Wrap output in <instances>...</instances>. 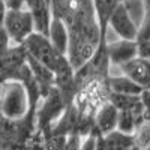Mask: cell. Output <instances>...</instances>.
Instances as JSON below:
<instances>
[{"label": "cell", "instance_id": "11", "mask_svg": "<svg viewBox=\"0 0 150 150\" xmlns=\"http://www.w3.org/2000/svg\"><path fill=\"white\" fill-rule=\"evenodd\" d=\"M132 135L122 134L119 131H112L104 137H98L96 150H135Z\"/></svg>", "mask_w": 150, "mask_h": 150}, {"label": "cell", "instance_id": "14", "mask_svg": "<svg viewBox=\"0 0 150 150\" xmlns=\"http://www.w3.org/2000/svg\"><path fill=\"white\" fill-rule=\"evenodd\" d=\"M134 144L138 150H147L150 147V122L144 120L132 134Z\"/></svg>", "mask_w": 150, "mask_h": 150}, {"label": "cell", "instance_id": "7", "mask_svg": "<svg viewBox=\"0 0 150 150\" xmlns=\"http://www.w3.org/2000/svg\"><path fill=\"white\" fill-rule=\"evenodd\" d=\"M24 6L33 20L35 32L47 36L53 17L50 0H24Z\"/></svg>", "mask_w": 150, "mask_h": 150}, {"label": "cell", "instance_id": "5", "mask_svg": "<svg viewBox=\"0 0 150 150\" xmlns=\"http://www.w3.org/2000/svg\"><path fill=\"white\" fill-rule=\"evenodd\" d=\"M138 26L134 23V20L129 17L122 2L117 5V8L112 11V14L107 24V32L112 33L116 39L123 41H135Z\"/></svg>", "mask_w": 150, "mask_h": 150}, {"label": "cell", "instance_id": "2", "mask_svg": "<svg viewBox=\"0 0 150 150\" xmlns=\"http://www.w3.org/2000/svg\"><path fill=\"white\" fill-rule=\"evenodd\" d=\"M30 111L29 96L20 81H6L0 86V114L6 120L18 122Z\"/></svg>", "mask_w": 150, "mask_h": 150}, {"label": "cell", "instance_id": "8", "mask_svg": "<svg viewBox=\"0 0 150 150\" xmlns=\"http://www.w3.org/2000/svg\"><path fill=\"white\" fill-rule=\"evenodd\" d=\"M117 69H119L120 74L125 75V77H128L135 84H138L143 90L150 89V60L149 59L137 57V59L128 62L126 65H123Z\"/></svg>", "mask_w": 150, "mask_h": 150}, {"label": "cell", "instance_id": "16", "mask_svg": "<svg viewBox=\"0 0 150 150\" xmlns=\"http://www.w3.org/2000/svg\"><path fill=\"white\" fill-rule=\"evenodd\" d=\"M11 47H12V42L9 39V36H8L5 27L2 26V23H0V56H3Z\"/></svg>", "mask_w": 150, "mask_h": 150}, {"label": "cell", "instance_id": "15", "mask_svg": "<svg viewBox=\"0 0 150 150\" xmlns=\"http://www.w3.org/2000/svg\"><path fill=\"white\" fill-rule=\"evenodd\" d=\"M150 41V20H143L141 24L138 26V30H137V38L135 42L137 44H143Z\"/></svg>", "mask_w": 150, "mask_h": 150}, {"label": "cell", "instance_id": "17", "mask_svg": "<svg viewBox=\"0 0 150 150\" xmlns=\"http://www.w3.org/2000/svg\"><path fill=\"white\" fill-rule=\"evenodd\" d=\"M96 149H98V137L96 135L92 134V135L83 137L80 150H96Z\"/></svg>", "mask_w": 150, "mask_h": 150}, {"label": "cell", "instance_id": "3", "mask_svg": "<svg viewBox=\"0 0 150 150\" xmlns=\"http://www.w3.org/2000/svg\"><path fill=\"white\" fill-rule=\"evenodd\" d=\"M23 48L26 50L29 57H32L33 60H36L38 63H41L42 66H45L51 72L56 69L60 59L63 57L53 48V45L50 44L48 38L45 35L36 33V32H33L27 39L23 42Z\"/></svg>", "mask_w": 150, "mask_h": 150}, {"label": "cell", "instance_id": "18", "mask_svg": "<svg viewBox=\"0 0 150 150\" xmlns=\"http://www.w3.org/2000/svg\"><path fill=\"white\" fill-rule=\"evenodd\" d=\"M137 45H138V57L150 60V41L143 42V44H137Z\"/></svg>", "mask_w": 150, "mask_h": 150}, {"label": "cell", "instance_id": "9", "mask_svg": "<svg viewBox=\"0 0 150 150\" xmlns=\"http://www.w3.org/2000/svg\"><path fill=\"white\" fill-rule=\"evenodd\" d=\"M117 120H119V111L110 102H105L102 107L98 108V111L93 116V135L104 137L116 131Z\"/></svg>", "mask_w": 150, "mask_h": 150}, {"label": "cell", "instance_id": "13", "mask_svg": "<svg viewBox=\"0 0 150 150\" xmlns=\"http://www.w3.org/2000/svg\"><path fill=\"white\" fill-rule=\"evenodd\" d=\"M146 120L144 114H135V112H119V120H117V129L122 134L132 135L135 129Z\"/></svg>", "mask_w": 150, "mask_h": 150}, {"label": "cell", "instance_id": "20", "mask_svg": "<svg viewBox=\"0 0 150 150\" xmlns=\"http://www.w3.org/2000/svg\"><path fill=\"white\" fill-rule=\"evenodd\" d=\"M6 12V8H5V0H0V23L3 20V15Z\"/></svg>", "mask_w": 150, "mask_h": 150}, {"label": "cell", "instance_id": "4", "mask_svg": "<svg viewBox=\"0 0 150 150\" xmlns=\"http://www.w3.org/2000/svg\"><path fill=\"white\" fill-rule=\"evenodd\" d=\"M2 26L5 27L12 45H23V42L35 32L33 20L26 9L21 11H6Z\"/></svg>", "mask_w": 150, "mask_h": 150}, {"label": "cell", "instance_id": "10", "mask_svg": "<svg viewBox=\"0 0 150 150\" xmlns=\"http://www.w3.org/2000/svg\"><path fill=\"white\" fill-rule=\"evenodd\" d=\"M47 38L50 44L53 45V48L62 56H66L68 51V42H69V35H68V29L62 20H59L57 17H51V23H50V29L47 33Z\"/></svg>", "mask_w": 150, "mask_h": 150}, {"label": "cell", "instance_id": "12", "mask_svg": "<svg viewBox=\"0 0 150 150\" xmlns=\"http://www.w3.org/2000/svg\"><path fill=\"white\" fill-rule=\"evenodd\" d=\"M108 102L119 112L144 114V105H143L141 95H116V93H110Z\"/></svg>", "mask_w": 150, "mask_h": 150}, {"label": "cell", "instance_id": "19", "mask_svg": "<svg viewBox=\"0 0 150 150\" xmlns=\"http://www.w3.org/2000/svg\"><path fill=\"white\" fill-rule=\"evenodd\" d=\"M143 12L144 20H150V0H143Z\"/></svg>", "mask_w": 150, "mask_h": 150}, {"label": "cell", "instance_id": "1", "mask_svg": "<svg viewBox=\"0 0 150 150\" xmlns=\"http://www.w3.org/2000/svg\"><path fill=\"white\" fill-rule=\"evenodd\" d=\"M51 14L66 26V59L74 71L89 63L101 45V27L93 0H50Z\"/></svg>", "mask_w": 150, "mask_h": 150}, {"label": "cell", "instance_id": "6", "mask_svg": "<svg viewBox=\"0 0 150 150\" xmlns=\"http://www.w3.org/2000/svg\"><path fill=\"white\" fill-rule=\"evenodd\" d=\"M104 50L110 66H114V68H120L126 65L128 62L138 57V45H137L135 41L117 39L114 42L104 44Z\"/></svg>", "mask_w": 150, "mask_h": 150}]
</instances>
